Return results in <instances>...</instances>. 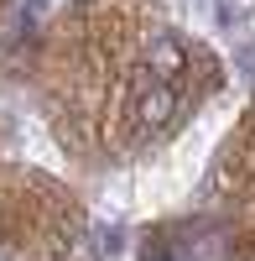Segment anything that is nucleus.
<instances>
[{"mask_svg": "<svg viewBox=\"0 0 255 261\" xmlns=\"http://www.w3.org/2000/svg\"><path fill=\"white\" fill-rule=\"evenodd\" d=\"M187 73V42L177 32H162L146 42V79L151 84H177Z\"/></svg>", "mask_w": 255, "mask_h": 261, "instance_id": "obj_1", "label": "nucleus"}, {"mask_svg": "<svg viewBox=\"0 0 255 261\" xmlns=\"http://www.w3.org/2000/svg\"><path fill=\"white\" fill-rule=\"evenodd\" d=\"M177 110H182L177 84H151V79H146V94H141V105H136V115H141V130H146V136L167 130V125L177 120Z\"/></svg>", "mask_w": 255, "mask_h": 261, "instance_id": "obj_2", "label": "nucleus"}, {"mask_svg": "<svg viewBox=\"0 0 255 261\" xmlns=\"http://www.w3.org/2000/svg\"><path fill=\"white\" fill-rule=\"evenodd\" d=\"M99 256H104V246L94 241V230H68L52 251V261H99Z\"/></svg>", "mask_w": 255, "mask_h": 261, "instance_id": "obj_3", "label": "nucleus"}]
</instances>
